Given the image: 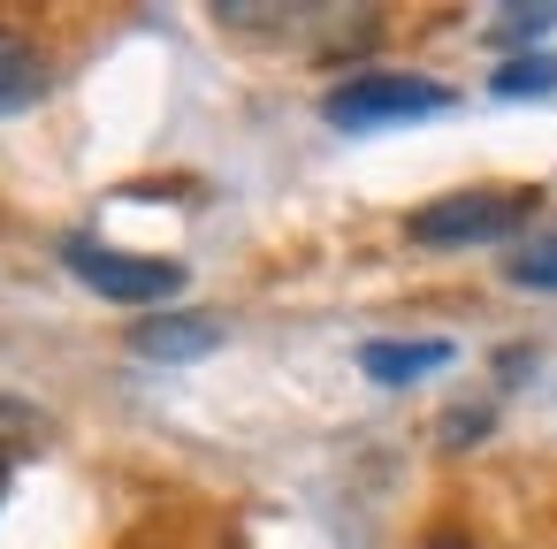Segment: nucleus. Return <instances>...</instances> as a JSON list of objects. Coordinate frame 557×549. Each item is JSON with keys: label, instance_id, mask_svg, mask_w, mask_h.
I'll use <instances>...</instances> for the list:
<instances>
[{"label": "nucleus", "instance_id": "nucleus-1", "mask_svg": "<svg viewBox=\"0 0 557 549\" xmlns=\"http://www.w3.org/2000/svg\"><path fill=\"white\" fill-rule=\"evenodd\" d=\"M62 260L85 290L115 298V305H169L184 298L191 267L184 260H161V252H123V245H100V237H62Z\"/></svg>", "mask_w": 557, "mask_h": 549}, {"label": "nucleus", "instance_id": "nucleus-2", "mask_svg": "<svg viewBox=\"0 0 557 549\" xmlns=\"http://www.w3.org/2000/svg\"><path fill=\"white\" fill-rule=\"evenodd\" d=\"M443 108H450V85L405 77V70H367V77H344V85L321 100V123H329V130H389V123L443 115Z\"/></svg>", "mask_w": 557, "mask_h": 549}, {"label": "nucleus", "instance_id": "nucleus-3", "mask_svg": "<svg viewBox=\"0 0 557 549\" xmlns=\"http://www.w3.org/2000/svg\"><path fill=\"white\" fill-rule=\"evenodd\" d=\"M542 199L534 191H504V184H481V191H450V199H428L405 229L412 245H435V252H466V245H496L511 237Z\"/></svg>", "mask_w": 557, "mask_h": 549}, {"label": "nucleus", "instance_id": "nucleus-4", "mask_svg": "<svg viewBox=\"0 0 557 549\" xmlns=\"http://www.w3.org/2000/svg\"><path fill=\"white\" fill-rule=\"evenodd\" d=\"M222 321L214 313H153V321H138L131 328V351L138 359H161V366H184V359H207V351H222Z\"/></svg>", "mask_w": 557, "mask_h": 549}, {"label": "nucleus", "instance_id": "nucleus-5", "mask_svg": "<svg viewBox=\"0 0 557 549\" xmlns=\"http://www.w3.org/2000/svg\"><path fill=\"white\" fill-rule=\"evenodd\" d=\"M443 366H450V344H359V374L382 389H405V382L443 374Z\"/></svg>", "mask_w": 557, "mask_h": 549}, {"label": "nucleus", "instance_id": "nucleus-6", "mask_svg": "<svg viewBox=\"0 0 557 549\" xmlns=\"http://www.w3.org/2000/svg\"><path fill=\"white\" fill-rule=\"evenodd\" d=\"M47 100V62L32 39H16L9 24H0V115H24Z\"/></svg>", "mask_w": 557, "mask_h": 549}, {"label": "nucleus", "instance_id": "nucleus-7", "mask_svg": "<svg viewBox=\"0 0 557 549\" xmlns=\"http://www.w3.org/2000/svg\"><path fill=\"white\" fill-rule=\"evenodd\" d=\"M488 92H496V100H549V92H557V54H511Z\"/></svg>", "mask_w": 557, "mask_h": 549}, {"label": "nucleus", "instance_id": "nucleus-8", "mask_svg": "<svg viewBox=\"0 0 557 549\" xmlns=\"http://www.w3.org/2000/svg\"><path fill=\"white\" fill-rule=\"evenodd\" d=\"M504 283H511V290H557V237H527V245H511Z\"/></svg>", "mask_w": 557, "mask_h": 549}, {"label": "nucleus", "instance_id": "nucleus-9", "mask_svg": "<svg viewBox=\"0 0 557 549\" xmlns=\"http://www.w3.org/2000/svg\"><path fill=\"white\" fill-rule=\"evenodd\" d=\"M549 24H557V0H542V9H496L481 32H488L496 47H534V54H542V32H549Z\"/></svg>", "mask_w": 557, "mask_h": 549}, {"label": "nucleus", "instance_id": "nucleus-10", "mask_svg": "<svg viewBox=\"0 0 557 549\" xmlns=\"http://www.w3.org/2000/svg\"><path fill=\"white\" fill-rule=\"evenodd\" d=\"M473 435H488V412H450L443 420V442H473Z\"/></svg>", "mask_w": 557, "mask_h": 549}, {"label": "nucleus", "instance_id": "nucleus-11", "mask_svg": "<svg viewBox=\"0 0 557 549\" xmlns=\"http://www.w3.org/2000/svg\"><path fill=\"white\" fill-rule=\"evenodd\" d=\"M32 427H39V412H24V404L0 397V435H32ZM0 450H9V442H0Z\"/></svg>", "mask_w": 557, "mask_h": 549}, {"label": "nucleus", "instance_id": "nucleus-12", "mask_svg": "<svg viewBox=\"0 0 557 549\" xmlns=\"http://www.w3.org/2000/svg\"><path fill=\"white\" fill-rule=\"evenodd\" d=\"M9 473H16V465H9V450H0V496H9Z\"/></svg>", "mask_w": 557, "mask_h": 549}]
</instances>
